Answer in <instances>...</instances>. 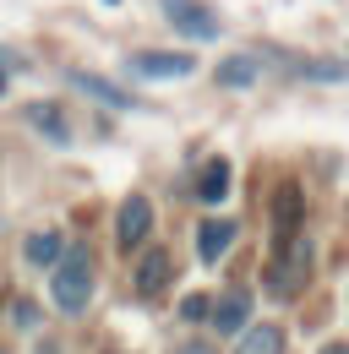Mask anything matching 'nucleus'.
<instances>
[{"mask_svg":"<svg viewBox=\"0 0 349 354\" xmlns=\"http://www.w3.org/2000/svg\"><path fill=\"white\" fill-rule=\"evenodd\" d=\"M322 354H349V344H328V349H322Z\"/></svg>","mask_w":349,"mask_h":354,"instance_id":"6ab92c4d","label":"nucleus"},{"mask_svg":"<svg viewBox=\"0 0 349 354\" xmlns=\"http://www.w3.org/2000/svg\"><path fill=\"white\" fill-rule=\"evenodd\" d=\"M235 354H284V333H278V327H251Z\"/></svg>","mask_w":349,"mask_h":354,"instance_id":"2eb2a0df","label":"nucleus"},{"mask_svg":"<svg viewBox=\"0 0 349 354\" xmlns=\"http://www.w3.org/2000/svg\"><path fill=\"white\" fill-rule=\"evenodd\" d=\"M229 240H235V223L208 218L202 229H197V251H202V262H218V257L229 251Z\"/></svg>","mask_w":349,"mask_h":354,"instance_id":"1a4fd4ad","label":"nucleus"},{"mask_svg":"<svg viewBox=\"0 0 349 354\" xmlns=\"http://www.w3.org/2000/svg\"><path fill=\"white\" fill-rule=\"evenodd\" d=\"M164 17L174 22V33H186V39H218V17L202 0H164Z\"/></svg>","mask_w":349,"mask_h":354,"instance_id":"20e7f679","label":"nucleus"},{"mask_svg":"<svg viewBox=\"0 0 349 354\" xmlns=\"http://www.w3.org/2000/svg\"><path fill=\"white\" fill-rule=\"evenodd\" d=\"M180 310H186L191 322H197V316H208V295H191V300H186V306H180Z\"/></svg>","mask_w":349,"mask_h":354,"instance_id":"f3484780","label":"nucleus"},{"mask_svg":"<svg viewBox=\"0 0 349 354\" xmlns=\"http://www.w3.org/2000/svg\"><path fill=\"white\" fill-rule=\"evenodd\" d=\"M305 278H311V245L305 240H278V257L267 262V272H262V283L273 289V295H301Z\"/></svg>","mask_w":349,"mask_h":354,"instance_id":"f03ea898","label":"nucleus"},{"mask_svg":"<svg viewBox=\"0 0 349 354\" xmlns=\"http://www.w3.org/2000/svg\"><path fill=\"white\" fill-rule=\"evenodd\" d=\"M246 316H251V300H246V295H224V300L213 306V327L218 333H240Z\"/></svg>","mask_w":349,"mask_h":354,"instance_id":"9b49d317","label":"nucleus"},{"mask_svg":"<svg viewBox=\"0 0 349 354\" xmlns=\"http://www.w3.org/2000/svg\"><path fill=\"white\" fill-rule=\"evenodd\" d=\"M49 300L66 316H82L87 310V300H93V262H87V251H60L55 278H49Z\"/></svg>","mask_w":349,"mask_h":354,"instance_id":"f257e3e1","label":"nucleus"},{"mask_svg":"<svg viewBox=\"0 0 349 354\" xmlns=\"http://www.w3.org/2000/svg\"><path fill=\"white\" fill-rule=\"evenodd\" d=\"M344 66H349V60H344Z\"/></svg>","mask_w":349,"mask_h":354,"instance_id":"412c9836","label":"nucleus"},{"mask_svg":"<svg viewBox=\"0 0 349 354\" xmlns=\"http://www.w3.org/2000/svg\"><path fill=\"white\" fill-rule=\"evenodd\" d=\"M28 262H33V267H55V262H60V234H55V229L28 234Z\"/></svg>","mask_w":349,"mask_h":354,"instance_id":"ddd939ff","label":"nucleus"},{"mask_svg":"<svg viewBox=\"0 0 349 354\" xmlns=\"http://www.w3.org/2000/svg\"><path fill=\"white\" fill-rule=\"evenodd\" d=\"M131 71L136 77H191L197 60L191 55H164V49H136L131 55Z\"/></svg>","mask_w":349,"mask_h":354,"instance_id":"39448f33","label":"nucleus"},{"mask_svg":"<svg viewBox=\"0 0 349 354\" xmlns=\"http://www.w3.org/2000/svg\"><path fill=\"white\" fill-rule=\"evenodd\" d=\"M131 283H136V295H142V300H159V295L174 283V251H164V245L142 251V257H136V278H131Z\"/></svg>","mask_w":349,"mask_h":354,"instance_id":"7ed1b4c3","label":"nucleus"},{"mask_svg":"<svg viewBox=\"0 0 349 354\" xmlns=\"http://www.w3.org/2000/svg\"><path fill=\"white\" fill-rule=\"evenodd\" d=\"M273 223H278V240H295V223H301V191H295V185H278Z\"/></svg>","mask_w":349,"mask_h":354,"instance_id":"9d476101","label":"nucleus"},{"mask_svg":"<svg viewBox=\"0 0 349 354\" xmlns=\"http://www.w3.org/2000/svg\"><path fill=\"white\" fill-rule=\"evenodd\" d=\"M71 82H77V88H82V93H93V98H104V104H115V109H126V104H136V98H131V93H120V88H109V82H104V77H87V71H77V77H71Z\"/></svg>","mask_w":349,"mask_h":354,"instance_id":"dca6fc26","label":"nucleus"},{"mask_svg":"<svg viewBox=\"0 0 349 354\" xmlns=\"http://www.w3.org/2000/svg\"><path fill=\"white\" fill-rule=\"evenodd\" d=\"M197 191H202V202H224V196H229V164L213 158V164L202 169V180H197Z\"/></svg>","mask_w":349,"mask_h":354,"instance_id":"4468645a","label":"nucleus"},{"mask_svg":"<svg viewBox=\"0 0 349 354\" xmlns=\"http://www.w3.org/2000/svg\"><path fill=\"white\" fill-rule=\"evenodd\" d=\"M28 120H33L49 142H66V136H71V131H66V115H60L55 104H28Z\"/></svg>","mask_w":349,"mask_h":354,"instance_id":"f8f14e48","label":"nucleus"},{"mask_svg":"<svg viewBox=\"0 0 349 354\" xmlns=\"http://www.w3.org/2000/svg\"><path fill=\"white\" fill-rule=\"evenodd\" d=\"M174 354H213L208 344H186V349H174Z\"/></svg>","mask_w":349,"mask_h":354,"instance_id":"a211bd4d","label":"nucleus"},{"mask_svg":"<svg viewBox=\"0 0 349 354\" xmlns=\"http://www.w3.org/2000/svg\"><path fill=\"white\" fill-rule=\"evenodd\" d=\"M284 66H289V77H305V82H344V60H316V55H305V60H295V55H284Z\"/></svg>","mask_w":349,"mask_h":354,"instance_id":"0eeeda50","label":"nucleus"},{"mask_svg":"<svg viewBox=\"0 0 349 354\" xmlns=\"http://www.w3.org/2000/svg\"><path fill=\"white\" fill-rule=\"evenodd\" d=\"M218 82H224V88H251V82H262V60L257 55H229V60H218Z\"/></svg>","mask_w":349,"mask_h":354,"instance_id":"6e6552de","label":"nucleus"},{"mask_svg":"<svg viewBox=\"0 0 349 354\" xmlns=\"http://www.w3.org/2000/svg\"><path fill=\"white\" fill-rule=\"evenodd\" d=\"M0 93H6V71H0Z\"/></svg>","mask_w":349,"mask_h":354,"instance_id":"aec40b11","label":"nucleus"},{"mask_svg":"<svg viewBox=\"0 0 349 354\" xmlns=\"http://www.w3.org/2000/svg\"><path fill=\"white\" fill-rule=\"evenodd\" d=\"M147 229H153V202L147 196H126V207H120V223H115V234H120V245H142L147 240Z\"/></svg>","mask_w":349,"mask_h":354,"instance_id":"423d86ee","label":"nucleus"}]
</instances>
